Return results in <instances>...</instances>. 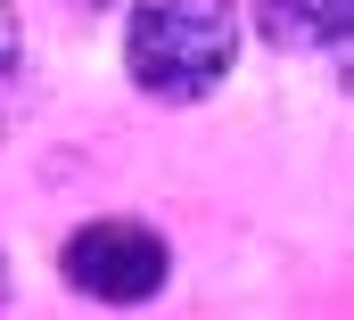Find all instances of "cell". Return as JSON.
Returning <instances> with one entry per match:
<instances>
[{
  "mask_svg": "<svg viewBox=\"0 0 354 320\" xmlns=\"http://www.w3.org/2000/svg\"><path fill=\"white\" fill-rule=\"evenodd\" d=\"M17 66H25V41H17V8L0 0V99L17 90Z\"/></svg>",
  "mask_w": 354,
  "mask_h": 320,
  "instance_id": "277c9868",
  "label": "cell"
},
{
  "mask_svg": "<svg viewBox=\"0 0 354 320\" xmlns=\"http://www.w3.org/2000/svg\"><path fill=\"white\" fill-rule=\"evenodd\" d=\"M256 25L272 50L322 58L330 82L354 99V0H256Z\"/></svg>",
  "mask_w": 354,
  "mask_h": 320,
  "instance_id": "3957f363",
  "label": "cell"
},
{
  "mask_svg": "<svg viewBox=\"0 0 354 320\" xmlns=\"http://www.w3.org/2000/svg\"><path fill=\"white\" fill-rule=\"evenodd\" d=\"M239 58V17L231 0H132V25H124V66L149 99L189 107L206 90H223Z\"/></svg>",
  "mask_w": 354,
  "mask_h": 320,
  "instance_id": "6da1fadb",
  "label": "cell"
},
{
  "mask_svg": "<svg viewBox=\"0 0 354 320\" xmlns=\"http://www.w3.org/2000/svg\"><path fill=\"white\" fill-rule=\"evenodd\" d=\"M165 271H174L165 239H157L149 222H132V214L83 222V230L66 239V288L91 296V304H149V296L165 288Z\"/></svg>",
  "mask_w": 354,
  "mask_h": 320,
  "instance_id": "7a4b0ae2",
  "label": "cell"
},
{
  "mask_svg": "<svg viewBox=\"0 0 354 320\" xmlns=\"http://www.w3.org/2000/svg\"><path fill=\"white\" fill-rule=\"evenodd\" d=\"M0 304H8V263H0Z\"/></svg>",
  "mask_w": 354,
  "mask_h": 320,
  "instance_id": "5b68a950",
  "label": "cell"
}]
</instances>
